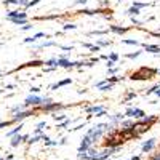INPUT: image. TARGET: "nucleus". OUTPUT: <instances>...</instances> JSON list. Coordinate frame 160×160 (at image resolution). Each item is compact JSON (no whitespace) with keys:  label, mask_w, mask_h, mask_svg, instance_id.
Segmentation results:
<instances>
[{"label":"nucleus","mask_w":160,"mask_h":160,"mask_svg":"<svg viewBox=\"0 0 160 160\" xmlns=\"http://www.w3.org/2000/svg\"><path fill=\"white\" fill-rule=\"evenodd\" d=\"M64 29H75V26L74 24H68V26H64Z\"/></svg>","instance_id":"nucleus-15"},{"label":"nucleus","mask_w":160,"mask_h":160,"mask_svg":"<svg viewBox=\"0 0 160 160\" xmlns=\"http://www.w3.org/2000/svg\"><path fill=\"white\" fill-rule=\"evenodd\" d=\"M125 115H127V117H135V118H141V120H142L146 114H144L141 109H136V108L133 109V108H130V109H127Z\"/></svg>","instance_id":"nucleus-1"},{"label":"nucleus","mask_w":160,"mask_h":160,"mask_svg":"<svg viewBox=\"0 0 160 160\" xmlns=\"http://www.w3.org/2000/svg\"><path fill=\"white\" fill-rule=\"evenodd\" d=\"M45 99L42 98H38V96H29L28 99H26V106H38V104H42Z\"/></svg>","instance_id":"nucleus-3"},{"label":"nucleus","mask_w":160,"mask_h":160,"mask_svg":"<svg viewBox=\"0 0 160 160\" xmlns=\"http://www.w3.org/2000/svg\"><path fill=\"white\" fill-rule=\"evenodd\" d=\"M88 112L96 114V115H104V108L102 106H93V108H87Z\"/></svg>","instance_id":"nucleus-4"},{"label":"nucleus","mask_w":160,"mask_h":160,"mask_svg":"<svg viewBox=\"0 0 160 160\" xmlns=\"http://www.w3.org/2000/svg\"><path fill=\"white\" fill-rule=\"evenodd\" d=\"M109 61H112V62H114V61H117V55H115V53H112V55L109 56Z\"/></svg>","instance_id":"nucleus-13"},{"label":"nucleus","mask_w":160,"mask_h":160,"mask_svg":"<svg viewBox=\"0 0 160 160\" xmlns=\"http://www.w3.org/2000/svg\"><path fill=\"white\" fill-rule=\"evenodd\" d=\"M128 13H131V15H139V8L133 7V8H130V10H128Z\"/></svg>","instance_id":"nucleus-8"},{"label":"nucleus","mask_w":160,"mask_h":160,"mask_svg":"<svg viewBox=\"0 0 160 160\" xmlns=\"http://www.w3.org/2000/svg\"><path fill=\"white\" fill-rule=\"evenodd\" d=\"M155 95H157V96L160 98V90H157V91H155Z\"/></svg>","instance_id":"nucleus-19"},{"label":"nucleus","mask_w":160,"mask_h":160,"mask_svg":"<svg viewBox=\"0 0 160 160\" xmlns=\"http://www.w3.org/2000/svg\"><path fill=\"white\" fill-rule=\"evenodd\" d=\"M122 42H123V43H128V45H139L136 40H122Z\"/></svg>","instance_id":"nucleus-10"},{"label":"nucleus","mask_w":160,"mask_h":160,"mask_svg":"<svg viewBox=\"0 0 160 160\" xmlns=\"http://www.w3.org/2000/svg\"><path fill=\"white\" fill-rule=\"evenodd\" d=\"M155 142H157V139H155V138H151L149 141H146V142L142 144V152H151V151L154 149Z\"/></svg>","instance_id":"nucleus-2"},{"label":"nucleus","mask_w":160,"mask_h":160,"mask_svg":"<svg viewBox=\"0 0 160 160\" xmlns=\"http://www.w3.org/2000/svg\"><path fill=\"white\" fill-rule=\"evenodd\" d=\"M131 98H135V93H128L127 95V99H131Z\"/></svg>","instance_id":"nucleus-17"},{"label":"nucleus","mask_w":160,"mask_h":160,"mask_svg":"<svg viewBox=\"0 0 160 160\" xmlns=\"http://www.w3.org/2000/svg\"><path fill=\"white\" fill-rule=\"evenodd\" d=\"M133 125V122H123L122 123V127H131Z\"/></svg>","instance_id":"nucleus-16"},{"label":"nucleus","mask_w":160,"mask_h":160,"mask_svg":"<svg viewBox=\"0 0 160 160\" xmlns=\"http://www.w3.org/2000/svg\"><path fill=\"white\" fill-rule=\"evenodd\" d=\"M24 139H28V136H16L15 139L11 141V146H18L21 141H24Z\"/></svg>","instance_id":"nucleus-6"},{"label":"nucleus","mask_w":160,"mask_h":160,"mask_svg":"<svg viewBox=\"0 0 160 160\" xmlns=\"http://www.w3.org/2000/svg\"><path fill=\"white\" fill-rule=\"evenodd\" d=\"M114 32H118V34H122V32H125L127 29H122V28H115V26H112V28H111Z\"/></svg>","instance_id":"nucleus-9"},{"label":"nucleus","mask_w":160,"mask_h":160,"mask_svg":"<svg viewBox=\"0 0 160 160\" xmlns=\"http://www.w3.org/2000/svg\"><path fill=\"white\" fill-rule=\"evenodd\" d=\"M128 58H136V56H139V51L138 53H131V55H127Z\"/></svg>","instance_id":"nucleus-14"},{"label":"nucleus","mask_w":160,"mask_h":160,"mask_svg":"<svg viewBox=\"0 0 160 160\" xmlns=\"http://www.w3.org/2000/svg\"><path fill=\"white\" fill-rule=\"evenodd\" d=\"M66 83H71V78H66V80H62V82H59L58 85H53V88H58V87H62V85H66Z\"/></svg>","instance_id":"nucleus-7"},{"label":"nucleus","mask_w":160,"mask_h":160,"mask_svg":"<svg viewBox=\"0 0 160 160\" xmlns=\"http://www.w3.org/2000/svg\"><path fill=\"white\" fill-rule=\"evenodd\" d=\"M151 160H160V152H157V154H154V155L151 157Z\"/></svg>","instance_id":"nucleus-12"},{"label":"nucleus","mask_w":160,"mask_h":160,"mask_svg":"<svg viewBox=\"0 0 160 160\" xmlns=\"http://www.w3.org/2000/svg\"><path fill=\"white\" fill-rule=\"evenodd\" d=\"M144 50L146 51H151V53H158L160 51V47H157V45H144Z\"/></svg>","instance_id":"nucleus-5"},{"label":"nucleus","mask_w":160,"mask_h":160,"mask_svg":"<svg viewBox=\"0 0 160 160\" xmlns=\"http://www.w3.org/2000/svg\"><path fill=\"white\" fill-rule=\"evenodd\" d=\"M130 160H141V158H139V157L136 155V157H133V158H130Z\"/></svg>","instance_id":"nucleus-18"},{"label":"nucleus","mask_w":160,"mask_h":160,"mask_svg":"<svg viewBox=\"0 0 160 160\" xmlns=\"http://www.w3.org/2000/svg\"><path fill=\"white\" fill-rule=\"evenodd\" d=\"M111 88H112V83H109V85H102L99 90H101V91H108V90H111Z\"/></svg>","instance_id":"nucleus-11"}]
</instances>
